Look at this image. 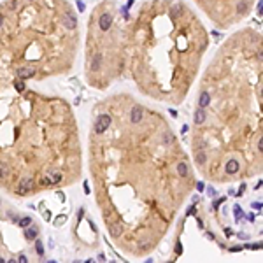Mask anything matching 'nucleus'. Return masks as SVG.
<instances>
[{
  "label": "nucleus",
  "instance_id": "4468645a",
  "mask_svg": "<svg viewBox=\"0 0 263 263\" xmlns=\"http://www.w3.org/2000/svg\"><path fill=\"white\" fill-rule=\"evenodd\" d=\"M49 181H51V184L60 183V181H62V174H60V172H53V174H51V177H49Z\"/></svg>",
  "mask_w": 263,
  "mask_h": 263
},
{
  "label": "nucleus",
  "instance_id": "0eeeda50",
  "mask_svg": "<svg viewBox=\"0 0 263 263\" xmlns=\"http://www.w3.org/2000/svg\"><path fill=\"white\" fill-rule=\"evenodd\" d=\"M121 233H123V225H121L119 221L112 223V225H111V235H112V237H119Z\"/></svg>",
  "mask_w": 263,
  "mask_h": 263
},
{
  "label": "nucleus",
  "instance_id": "6e6552de",
  "mask_svg": "<svg viewBox=\"0 0 263 263\" xmlns=\"http://www.w3.org/2000/svg\"><path fill=\"white\" fill-rule=\"evenodd\" d=\"M37 233H39V230L35 228V226H27V228H25V237H27L28 240L37 239Z\"/></svg>",
  "mask_w": 263,
  "mask_h": 263
},
{
  "label": "nucleus",
  "instance_id": "2f4dec72",
  "mask_svg": "<svg viewBox=\"0 0 263 263\" xmlns=\"http://www.w3.org/2000/svg\"><path fill=\"white\" fill-rule=\"evenodd\" d=\"M0 204H2V200H0Z\"/></svg>",
  "mask_w": 263,
  "mask_h": 263
},
{
  "label": "nucleus",
  "instance_id": "a211bd4d",
  "mask_svg": "<svg viewBox=\"0 0 263 263\" xmlns=\"http://www.w3.org/2000/svg\"><path fill=\"white\" fill-rule=\"evenodd\" d=\"M14 88H16L18 91H23V90H25V83H23V81H16V83H14Z\"/></svg>",
  "mask_w": 263,
  "mask_h": 263
},
{
  "label": "nucleus",
  "instance_id": "7ed1b4c3",
  "mask_svg": "<svg viewBox=\"0 0 263 263\" xmlns=\"http://www.w3.org/2000/svg\"><path fill=\"white\" fill-rule=\"evenodd\" d=\"M33 188V179L32 177H25L19 181V186H18V193L19 195H27L28 191H32Z\"/></svg>",
  "mask_w": 263,
  "mask_h": 263
},
{
  "label": "nucleus",
  "instance_id": "412c9836",
  "mask_svg": "<svg viewBox=\"0 0 263 263\" xmlns=\"http://www.w3.org/2000/svg\"><path fill=\"white\" fill-rule=\"evenodd\" d=\"M4 174H6V168H4L2 163H0V177H4Z\"/></svg>",
  "mask_w": 263,
  "mask_h": 263
},
{
  "label": "nucleus",
  "instance_id": "20e7f679",
  "mask_svg": "<svg viewBox=\"0 0 263 263\" xmlns=\"http://www.w3.org/2000/svg\"><path fill=\"white\" fill-rule=\"evenodd\" d=\"M104 63V54L102 53H95L91 58V65H90V69L93 70V72H97V70H100V67H102Z\"/></svg>",
  "mask_w": 263,
  "mask_h": 263
},
{
  "label": "nucleus",
  "instance_id": "393cba45",
  "mask_svg": "<svg viewBox=\"0 0 263 263\" xmlns=\"http://www.w3.org/2000/svg\"><path fill=\"white\" fill-rule=\"evenodd\" d=\"M42 184H51V181H49V177H42Z\"/></svg>",
  "mask_w": 263,
  "mask_h": 263
},
{
  "label": "nucleus",
  "instance_id": "39448f33",
  "mask_svg": "<svg viewBox=\"0 0 263 263\" xmlns=\"http://www.w3.org/2000/svg\"><path fill=\"white\" fill-rule=\"evenodd\" d=\"M142 118H144L142 109H140V107H134V109H132V112H130V121H132V123H135V125L140 123Z\"/></svg>",
  "mask_w": 263,
  "mask_h": 263
},
{
  "label": "nucleus",
  "instance_id": "423d86ee",
  "mask_svg": "<svg viewBox=\"0 0 263 263\" xmlns=\"http://www.w3.org/2000/svg\"><path fill=\"white\" fill-rule=\"evenodd\" d=\"M33 74H35V69H33V67H19V69H18V77H19V79L32 77Z\"/></svg>",
  "mask_w": 263,
  "mask_h": 263
},
{
  "label": "nucleus",
  "instance_id": "aec40b11",
  "mask_svg": "<svg viewBox=\"0 0 263 263\" xmlns=\"http://www.w3.org/2000/svg\"><path fill=\"white\" fill-rule=\"evenodd\" d=\"M252 209L261 210V202H254V204H252Z\"/></svg>",
  "mask_w": 263,
  "mask_h": 263
},
{
  "label": "nucleus",
  "instance_id": "c756f323",
  "mask_svg": "<svg viewBox=\"0 0 263 263\" xmlns=\"http://www.w3.org/2000/svg\"><path fill=\"white\" fill-rule=\"evenodd\" d=\"M19 261H27V256H25V254H19Z\"/></svg>",
  "mask_w": 263,
  "mask_h": 263
},
{
  "label": "nucleus",
  "instance_id": "9d476101",
  "mask_svg": "<svg viewBox=\"0 0 263 263\" xmlns=\"http://www.w3.org/2000/svg\"><path fill=\"white\" fill-rule=\"evenodd\" d=\"M209 102H210L209 93H200V97H198V105H200V107H202V109L207 107V105H209Z\"/></svg>",
  "mask_w": 263,
  "mask_h": 263
},
{
  "label": "nucleus",
  "instance_id": "f257e3e1",
  "mask_svg": "<svg viewBox=\"0 0 263 263\" xmlns=\"http://www.w3.org/2000/svg\"><path fill=\"white\" fill-rule=\"evenodd\" d=\"M112 23H114L112 12L104 11L102 14L98 16V28H100L102 32H109V30H111V27H112Z\"/></svg>",
  "mask_w": 263,
  "mask_h": 263
},
{
  "label": "nucleus",
  "instance_id": "b1692460",
  "mask_svg": "<svg viewBox=\"0 0 263 263\" xmlns=\"http://www.w3.org/2000/svg\"><path fill=\"white\" fill-rule=\"evenodd\" d=\"M209 195H210V197H216V189L214 188H209Z\"/></svg>",
  "mask_w": 263,
  "mask_h": 263
},
{
  "label": "nucleus",
  "instance_id": "5701e85b",
  "mask_svg": "<svg viewBox=\"0 0 263 263\" xmlns=\"http://www.w3.org/2000/svg\"><path fill=\"white\" fill-rule=\"evenodd\" d=\"M197 188H198V191H204L205 184H204V183H198V184H197Z\"/></svg>",
  "mask_w": 263,
  "mask_h": 263
},
{
  "label": "nucleus",
  "instance_id": "c85d7f7f",
  "mask_svg": "<svg viewBox=\"0 0 263 263\" xmlns=\"http://www.w3.org/2000/svg\"><path fill=\"white\" fill-rule=\"evenodd\" d=\"M2 25H4V14L0 12V28H2Z\"/></svg>",
  "mask_w": 263,
  "mask_h": 263
},
{
  "label": "nucleus",
  "instance_id": "f03ea898",
  "mask_svg": "<svg viewBox=\"0 0 263 263\" xmlns=\"http://www.w3.org/2000/svg\"><path fill=\"white\" fill-rule=\"evenodd\" d=\"M111 121H112V119H111L109 114H102V116L97 119V123H95V132H97V134H104V132L109 128Z\"/></svg>",
  "mask_w": 263,
  "mask_h": 263
},
{
  "label": "nucleus",
  "instance_id": "1a4fd4ad",
  "mask_svg": "<svg viewBox=\"0 0 263 263\" xmlns=\"http://www.w3.org/2000/svg\"><path fill=\"white\" fill-rule=\"evenodd\" d=\"M226 172L228 174H235V172H239V161L237 160H230L228 163H226Z\"/></svg>",
  "mask_w": 263,
  "mask_h": 263
},
{
  "label": "nucleus",
  "instance_id": "4be33fe9",
  "mask_svg": "<svg viewBox=\"0 0 263 263\" xmlns=\"http://www.w3.org/2000/svg\"><path fill=\"white\" fill-rule=\"evenodd\" d=\"M244 189H246V184L242 183V186H240V189H239V193H237V195H239V197H240V195L244 193Z\"/></svg>",
  "mask_w": 263,
  "mask_h": 263
},
{
  "label": "nucleus",
  "instance_id": "dca6fc26",
  "mask_svg": "<svg viewBox=\"0 0 263 263\" xmlns=\"http://www.w3.org/2000/svg\"><path fill=\"white\" fill-rule=\"evenodd\" d=\"M35 249H37V254H39V256H42V254H44V244H42L40 240L35 242Z\"/></svg>",
  "mask_w": 263,
  "mask_h": 263
},
{
  "label": "nucleus",
  "instance_id": "f3484780",
  "mask_svg": "<svg viewBox=\"0 0 263 263\" xmlns=\"http://www.w3.org/2000/svg\"><path fill=\"white\" fill-rule=\"evenodd\" d=\"M197 163H198V165L205 163V153H198V155H197Z\"/></svg>",
  "mask_w": 263,
  "mask_h": 263
},
{
  "label": "nucleus",
  "instance_id": "2eb2a0df",
  "mask_svg": "<svg viewBox=\"0 0 263 263\" xmlns=\"http://www.w3.org/2000/svg\"><path fill=\"white\" fill-rule=\"evenodd\" d=\"M233 212H235V219L240 221L242 216H244V212H242V209H240V205H235V207H233Z\"/></svg>",
  "mask_w": 263,
  "mask_h": 263
},
{
  "label": "nucleus",
  "instance_id": "f8f14e48",
  "mask_svg": "<svg viewBox=\"0 0 263 263\" xmlns=\"http://www.w3.org/2000/svg\"><path fill=\"white\" fill-rule=\"evenodd\" d=\"M177 174L181 176V177H186V176H188V165H186L184 161H181V163L177 165Z\"/></svg>",
  "mask_w": 263,
  "mask_h": 263
},
{
  "label": "nucleus",
  "instance_id": "bb28decb",
  "mask_svg": "<svg viewBox=\"0 0 263 263\" xmlns=\"http://www.w3.org/2000/svg\"><path fill=\"white\" fill-rule=\"evenodd\" d=\"M223 200H225V198H219V200H218V202H216V204H214V209H218V207H219V204H221V202H223Z\"/></svg>",
  "mask_w": 263,
  "mask_h": 263
},
{
  "label": "nucleus",
  "instance_id": "a878e982",
  "mask_svg": "<svg viewBox=\"0 0 263 263\" xmlns=\"http://www.w3.org/2000/svg\"><path fill=\"white\" fill-rule=\"evenodd\" d=\"M84 193H86V195L90 193V186H88V183H84Z\"/></svg>",
  "mask_w": 263,
  "mask_h": 263
},
{
  "label": "nucleus",
  "instance_id": "9b49d317",
  "mask_svg": "<svg viewBox=\"0 0 263 263\" xmlns=\"http://www.w3.org/2000/svg\"><path fill=\"white\" fill-rule=\"evenodd\" d=\"M205 121V112H204V109L200 107L197 112H195V123L197 125H200V123H204Z\"/></svg>",
  "mask_w": 263,
  "mask_h": 263
},
{
  "label": "nucleus",
  "instance_id": "7c9ffc66",
  "mask_svg": "<svg viewBox=\"0 0 263 263\" xmlns=\"http://www.w3.org/2000/svg\"><path fill=\"white\" fill-rule=\"evenodd\" d=\"M225 233H226V237H230V235H231V230H230V228H226Z\"/></svg>",
  "mask_w": 263,
  "mask_h": 263
},
{
  "label": "nucleus",
  "instance_id": "cd10ccee",
  "mask_svg": "<svg viewBox=\"0 0 263 263\" xmlns=\"http://www.w3.org/2000/svg\"><path fill=\"white\" fill-rule=\"evenodd\" d=\"M249 247V249H258V247H260V244H251V246H247Z\"/></svg>",
  "mask_w": 263,
  "mask_h": 263
},
{
  "label": "nucleus",
  "instance_id": "ddd939ff",
  "mask_svg": "<svg viewBox=\"0 0 263 263\" xmlns=\"http://www.w3.org/2000/svg\"><path fill=\"white\" fill-rule=\"evenodd\" d=\"M18 225L21 226V228H27V226L32 225V218H28V216H27V218H21V219L18 221Z\"/></svg>",
  "mask_w": 263,
  "mask_h": 263
},
{
  "label": "nucleus",
  "instance_id": "6ab92c4d",
  "mask_svg": "<svg viewBox=\"0 0 263 263\" xmlns=\"http://www.w3.org/2000/svg\"><path fill=\"white\" fill-rule=\"evenodd\" d=\"M176 252H177V254H181V252H183V244H181V242H177V244H176Z\"/></svg>",
  "mask_w": 263,
  "mask_h": 263
},
{
  "label": "nucleus",
  "instance_id": "473e14b6",
  "mask_svg": "<svg viewBox=\"0 0 263 263\" xmlns=\"http://www.w3.org/2000/svg\"><path fill=\"white\" fill-rule=\"evenodd\" d=\"M32 2H33V0H32Z\"/></svg>",
  "mask_w": 263,
  "mask_h": 263
}]
</instances>
